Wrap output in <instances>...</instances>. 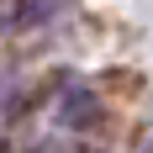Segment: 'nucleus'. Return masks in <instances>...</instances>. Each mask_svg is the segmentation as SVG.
<instances>
[]
</instances>
